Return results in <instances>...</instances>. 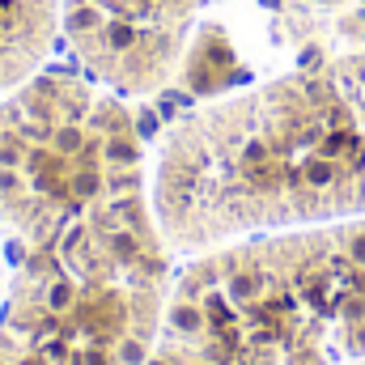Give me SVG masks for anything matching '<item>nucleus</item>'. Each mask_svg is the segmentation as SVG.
Returning a JSON list of instances; mask_svg holds the SVG:
<instances>
[{
    "label": "nucleus",
    "mask_w": 365,
    "mask_h": 365,
    "mask_svg": "<svg viewBox=\"0 0 365 365\" xmlns=\"http://www.w3.org/2000/svg\"><path fill=\"white\" fill-rule=\"evenodd\" d=\"M149 182L170 255L365 212V56L319 60L179 115Z\"/></svg>",
    "instance_id": "1"
},
{
    "label": "nucleus",
    "mask_w": 365,
    "mask_h": 365,
    "mask_svg": "<svg viewBox=\"0 0 365 365\" xmlns=\"http://www.w3.org/2000/svg\"><path fill=\"white\" fill-rule=\"evenodd\" d=\"M149 175L153 166L73 221L0 247V365H145L175 280Z\"/></svg>",
    "instance_id": "2"
},
{
    "label": "nucleus",
    "mask_w": 365,
    "mask_h": 365,
    "mask_svg": "<svg viewBox=\"0 0 365 365\" xmlns=\"http://www.w3.org/2000/svg\"><path fill=\"white\" fill-rule=\"evenodd\" d=\"M140 170L149 153L128 98L90 73L47 68L0 93V247L73 221Z\"/></svg>",
    "instance_id": "3"
},
{
    "label": "nucleus",
    "mask_w": 365,
    "mask_h": 365,
    "mask_svg": "<svg viewBox=\"0 0 365 365\" xmlns=\"http://www.w3.org/2000/svg\"><path fill=\"white\" fill-rule=\"evenodd\" d=\"M208 0H64L60 34L81 73L119 98L166 90Z\"/></svg>",
    "instance_id": "4"
},
{
    "label": "nucleus",
    "mask_w": 365,
    "mask_h": 365,
    "mask_svg": "<svg viewBox=\"0 0 365 365\" xmlns=\"http://www.w3.org/2000/svg\"><path fill=\"white\" fill-rule=\"evenodd\" d=\"M64 0H0V93L43 73L60 38Z\"/></svg>",
    "instance_id": "5"
},
{
    "label": "nucleus",
    "mask_w": 365,
    "mask_h": 365,
    "mask_svg": "<svg viewBox=\"0 0 365 365\" xmlns=\"http://www.w3.org/2000/svg\"><path fill=\"white\" fill-rule=\"evenodd\" d=\"M4 276H9V268H4V255H0V297H4Z\"/></svg>",
    "instance_id": "6"
},
{
    "label": "nucleus",
    "mask_w": 365,
    "mask_h": 365,
    "mask_svg": "<svg viewBox=\"0 0 365 365\" xmlns=\"http://www.w3.org/2000/svg\"><path fill=\"white\" fill-rule=\"evenodd\" d=\"M302 4H340V0H302Z\"/></svg>",
    "instance_id": "7"
}]
</instances>
